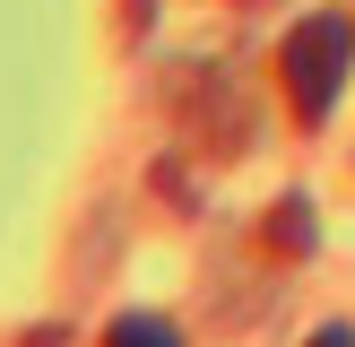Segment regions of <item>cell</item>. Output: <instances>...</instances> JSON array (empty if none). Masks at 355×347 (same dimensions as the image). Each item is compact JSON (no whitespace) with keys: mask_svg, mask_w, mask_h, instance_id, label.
<instances>
[{"mask_svg":"<svg viewBox=\"0 0 355 347\" xmlns=\"http://www.w3.org/2000/svg\"><path fill=\"white\" fill-rule=\"evenodd\" d=\"M304 347H355V330H347V321H321V330H312Z\"/></svg>","mask_w":355,"mask_h":347,"instance_id":"277c9868","label":"cell"},{"mask_svg":"<svg viewBox=\"0 0 355 347\" xmlns=\"http://www.w3.org/2000/svg\"><path fill=\"white\" fill-rule=\"evenodd\" d=\"M347 69H355V17L347 9H312V17L286 26V44H277V87H286V113L304 121V130L329 121Z\"/></svg>","mask_w":355,"mask_h":347,"instance_id":"6da1fadb","label":"cell"},{"mask_svg":"<svg viewBox=\"0 0 355 347\" xmlns=\"http://www.w3.org/2000/svg\"><path fill=\"white\" fill-rule=\"evenodd\" d=\"M260 243H269L277 260H304L312 243H321V226H312V200H304V191H286V200L260 217Z\"/></svg>","mask_w":355,"mask_h":347,"instance_id":"7a4b0ae2","label":"cell"},{"mask_svg":"<svg viewBox=\"0 0 355 347\" xmlns=\"http://www.w3.org/2000/svg\"><path fill=\"white\" fill-rule=\"evenodd\" d=\"M104 347H182V330H173L165 312H121V321L104 330Z\"/></svg>","mask_w":355,"mask_h":347,"instance_id":"3957f363","label":"cell"}]
</instances>
